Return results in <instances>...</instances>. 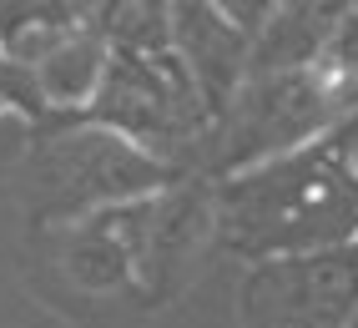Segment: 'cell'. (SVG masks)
Returning a JSON list of instances; mask_svg holds the SVG:
<instances>
[{"mask_svg": "<svg viewBox=\"0 0 358 328\" xmlns=\"http://www.w3.org/2000/svg\"><path fill=\"white\" fill-rule=\"evenodd\" d=\"M6 71H10V66H6V61H0V76H6Z\"/></svg>", "mask_w": 358, "mask_h": 328, "instance_id": "obj_12", "label": "cell"}, {"mask_svg": "<svg viewBox=\"0 0 358 328\" xmlns=\"http://www.w3.org/2000/svg\"><path fill=\"white\" fill-rule=\"evenodd\" d=\"M338 116L343 106L313 66H252L212 127L207 177H232L282 152H298Z\"/></svg>", "mask_w": 358, "mask_h": 328, "instance_id": "obj_4", "label": "cell"}, {"mask_svg": "<svg viewBox=\"0 0 358 328\" xmlns=\"http://www.w3.org/2000/svg\"><path fill=\"white\" fill-rule=\"evenodd\" d=\"M106 56H111L106 31H76L61 45H51L41 61H31L26 81L36 91L41 122L45 116H81L91 106V97H96V86H101Z\"/></svg>", "mask_w": 358, "mask_h": 328, "instance_id": "obj_8", "label": "cell"}, {"mask_svg": "<svg viewBox=\"0 0 358 328\" xmlns=\"http://www.w3.org/2000/svg\"><path fill=\"white\" fill-rule=\"evenodd\" d=\"M308 147H313V152L328 162V167L338 172V177L353 187V192H358V106H348V111L338 116V122L323 127Z\"/></svg>", "mask_w": 358, "mask_h": 328, "instance_id": "obj_9", "label": "cell"}, {"mask_svg": "<svg viewBox=\"0 0 358 328\" xmlns=\"http://www.w3.org/2000/svg\"><path fill=\"white\" fill-rule=\"evenodd\" d=\"M212 6H217L227 20H237L248 36H257L262 26H268V15L278 10V0H212Z\"/></svg>", "mask_w": 358, "mask_h": 328, "instance_id": "obj_11", "label": "cell"}, {"mask_svg": "<svg viewBox=\"0 0 358 328\" xmlns=\"http://www.w3.org/2000/svg\"><path fill=\"white\" fill-rule=\"evenodd\" d=\"M212 218L217 248L243 263L358 243V192L313 147L212 177Z\"/></svg>", "mask_w": 358, "mask_h": 328, "instance_id": "obj_1", "label": "cell"}, {"mask_svg": "<svg viewBox=\"0 0 358 328\" xmlns=\"http://www.w3.org/2000/svg\"><path fill=\"white\" fill-rule=\"evenodd\" d=\"M232 318L237 328H353L358 243L243 263Z\"/></svg>", "mask_w": 358, "mask_h": 328, "instance_id": "obj_5", "label": "cell"}, {"mask_svg": "<svg viewBox=\"0 0 358 328\" xmlns=\"http://www.w3.org/2000/svg\"><path fill=\"white\" fill-rule=\"evenodd\" d=\"M81 116L131 136L136 147L172 162L177 172H197L192 162L207 157L212 127H217L172 45H162V51L111 45L101 86Z\"/></svg>", "mask_w": 358, "mask_h": 328, "instance_id": "obj_3", "label": "cell"}, {"mask_svg": "<svg viewBox=\"0 0 358 328\" xmlns=\"http://www.w3.org/2000/svg\"><path fill=\"white\" fill-rule=\"evenodd\" d=\"M177 177L187 172H177L172 162L152 157L131 136L91 122V116L36 122L31 157H26V197H31L36 227L71 222L81 213H96V207L162 192Z\"/></svg>", "mask_w": 358, "mask_h": 328, "instance_id": "obj_2", "label": "cell"}, {"mask_svg": "<svg viewBox=\"0 0 358 328\" xmlns=\"http://www.w3.org/2000/svg\"><path fill=\"white\" fill-rule=\"evenodd\" d=\"M172 51L217 122L252 66V36L237 20H227L212 0H172Z\"/></svg>", "mask_w": 358, "mask_h": 328, "instance_id": "obj_7", "label": "cell"}, {"mask_svg": "<svg viewBox=\"0 0 358 328\" xmlns=\"http://www.w3.org/2000/svg\"><path fill=\"white\" fill-rule=\"evenodd\" d=\"M6 116H26L31 127L41 122L36 91H31V81L20 76V71H6V76H0V122H6Z\"/></svg>", "mask_w": 358, "mask_h": 328, "instance_id": "obj_10", "label": "cell"}, {"mask_svg": "<svg viewBox=\"0 0 358 328\" xmlns=\"http://www.w3.org/2000/svg\"><path fill=\"white\" fill-rule=\"evenodd\" d=\"M66 288L86 298H122L152 283V238H157V192L96 207L71 222L36 227Z\"/></svg>", "mask_w": 358, "mask_h": 328, "instance_id": "obj_6", "label": "cell"}, {"mask_svg": "<svg viewBox=\"0 0 358 328\" xmlns=\"http://www.w3.org/2000/svg\"><path fill=\"white\" fill-rule=\"evenodd\" d=\"M353 328H358V318H353Z\"/></svg>", "mask_w": 358, "mask_h": 328, "instance_id": "obj_13", "label": "cell"}]
</instances>
